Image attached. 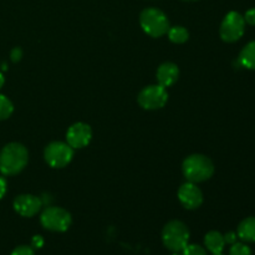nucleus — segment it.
<instances>
[{
	"label": "nucleus",
	"instance_id": "obj_1",
	"mask_svg": "<svg viewBox=\"0 0 255 255\" xmlns=\"http://www.w3.org/2000/svg\"><path fill=\"white\" fill-rule=\"evenodd\" d=\"M29 153L24 144L11 142L0 151V172L4 176L19 174L26 167Z\"/></svg>",
	"mask_w": 255,
	"mask_h": 255
},
{
	"label": "nucleus",
	"instance_id": "obj_2",
	"mask_svg": "<svg viewBox=\"0 0 255 255\" xmlns=\"http://www.w3.org/2000/svg\"><path fill=\"white\" fill-rule=\"evenodd\" d=\"M182 171L186 179L192 183H201L208 181L214 173V164L204 154H192L184 159Z\"/></svg>",
	"mask_w": 255,
	"mask_h": 255
},
{
	"label": "nucleus",
	"instance_id": "obj_3",
	"mask_svg": "<svg viewBox=\"0 0 255 255\" xmlns=\"http://www.w3.org/2000/svg\"><path fill=\"white\" fill-rule=\"evenodd\" d=\"M189 229L183 222L171 221L162 231V242L168 251L173 253L182 252L189 243Z\"/></svg>",
	"mask_w": 255,
	"mask_h": 255
},
{
	"label": "nucleus",
	"instance_id": "obj_4",
	"mask_svg": "<svg viewBox=\"0 0 255 255\" xmlns=\"http://www.w3.org/2000/svg\"><path fill=\"white\" fill-rule=\"evenodd\" d=\"M139 24L143 31L152 37L163 36L169 29L168 17L157 7L144 9L139 15Z\"/></svg>",
	"mask_w": 255,
	"mask_h": 255
},
{
	"label": "nucleus",
	"instance_id": "obj_5",
	"mask_svg": "<svg viewBox=\"0 0 255 255\" xmlns=\"http://www.w3.org/2000/svg\"><path fill=\"white\" fill-rule=\"evenodd\" d=\"M40 223L45 229L55 233H64L72 223L71 214L60 207H47L40 216Z\"/></svg>",
	"mask_w": 255,
	"mask_h": 255
},
{
	"label": "nucleus",
	"instance_id": "obj_6",
	"mask_svg": "<svg viewBox=\"0 0 255 255\" xmlns=\"http://www.w3.org/2000/svg\"><path fill=\"white\" fill-rule=\"evenodd\" d=\"M46 163L52 168H62L71 162L74 157V148L67 142L55 141L46 146L44 151Z\"/></svg>",
	"mask_w": 255,
	"mask_h": 255
},
{
	"label": "nucleus",
	"instance_id": "obj_7",
	"mask_svg": "<svg viewBox=\"0 0 255 255\" xmlns=\"http://www.w3.org/2000/svg\"><path fill=\"white\" fill-rule=\"evenodd\" d=\"M246 31V20L238 11H229L224 16L221 24L219 34L223 41L236 42L241 39Z\"/></svg>",
	"mask_w": 255,
	"mask_h": 255
},
{
	"label": "nucleus",
	"instance_id": "obj_8",
	"mask_svg": "<svg viewBox=\"0 0 255 255\" xmlns=\"http://www.w3.org/2000/svg\"><path fill=\"white\" fill-rule=\"evenodd\" d=\"M138 105L144 110L162 109L168 101L166 87L161 85H151L142 90L137 97Z\"/></svg>",
	"mask_w": 255,
	"mask_h": 255
},
{
	"label": "nucleus",
	"instance_id": "obj_9",
	"mask_svg": "<svg viewBox=\"0 0 255 255\" xmlns=\"http://www.w3.org/2000/svg\"><path fill=\"white\" fill-rule=\"evenodd\" d=\"M92 129L84 122H76L69 127L66 132V141L72 148H84L91 142Z\"/></svg>",
	"mask_w": 255,
	"mask_h": 255
},
{
	"label": "nucleus",
	"instance_id": "obj_10",
	"mask_svg": "<svg viewBox=\"0 0 255 255\" xmlns=\"http://www.w3.org/2000/svg\"><path fill=\"white\" fill-rule=\"evenodd\" d=\"M12 206L19 216L31 218L35 214L39 213L42 207V202L39 197L32 196V194H20L14 199Z\"/></svg>",
	"mask_w": 255,
	"mask_h": 255
},
{
	"label": "nucleus",
	"instance_id": "obj_11",
	"mask_svg": "<svg viewBox=\"0 0 255 255\" xmlns=\"http://www.w3.org/2000/svg\"><path fill=\"white\" fill-rule=\"evenodd\" d=\"M178 199L186 209H197L203 203V193L196 183L187 182L178 189Z\"/></svg>",
	"mask_w": 255,
	"mask_h": 255
},
{
	"label": "nucleus",
	"instance_id": "obj_12",
	"mask_svg": "<svg viewBox=\"0 0 255 255\" xmlns=\"http://www.w3.org/2000/svg\"><path fill=\"white\" fill-rule=\"evenodd\" d=\"M179 69L173 62H164L157 70V80L158 85L163 87H169L178 80Z\"/></svg>",
	"mask_w": 255,
	"mask_h": 255
},
{
	"label": "nucleus",
	"instance_id": "obj_13",
	"mask_svg": "<svg viewBox=\"0 0 255 255\" xmlns=\"http://www.w3.org/2000/svg\"><path fill=\"white\" fill-rule=\"evenodd\" d=\"M204 246L207 251L211 252L212 254H221L223 253L226 242H224V236L217 231H211L204 237Z\"/></svg>",
	"mask_w": 255,
	"mask_h": 255
},
{
	"label": "nucleus",
	"instance_id": "obj_14",
	"mask_svg": "<svg viewBox=\"0 0 255 255\" xmlns=\"http://www.w3.org/2000/svg\"><path fill=\"white\" fill-rule=\"evenodd\" d=\"M237 236L247 243H255V217H248L241 222Z\"/></svg>",
	"mask_w": 255,
	"mask_h": 255
},
{
	"label": "nucleus",
	"instance_id": "obj_15",
	"mask_svg": "<svg viewBox=\"0 0 255 255\" xmlns=\"http://www.w3.org/2000/svg\"><path fill=\"white\" fill-rule=\"evenodd\" d=\"M239 62L248 70H255V41H251L243 47L239 55Z\"/></svg>",
	"mask_w": 255,
	"mask_h": 255
},
{
	"label": "nucleus",
	"instance_id": "obj_16",
	"mask_svg": "<svg viewBox=\"0 0 255 255\" xmlns=\"http://www.w3.org/2000/svg\"><path fill=\"white\" fill-rule=\"evenodd\" d=\"M167 34H168V39L171 40L172 42H174V44H183V42H186L189 37L188 30L183 26L169 27Z\"/></svg>",
	"mask_w": 255,
	"mask_h": 255
},
{
	"label": "nucleus",
	"instance_id": "obj_17",
	"mask_svg": "<svg viewBox=\"0 0 255 255\" xmlns=\"http://www.w3.org/2000/svg\"><path fill=\"white\" fill-rule=\"evenodd\" d=\"M12 112H14L12 102L6 96L0 94V121L9 119L12 115Z\"/></svg>",
	"mask_w": 255,
	"mask_h": 255
},
{
	"label": "nucleus",
	"instance_id": "obj_18",
	"mask_svg": "<svg viewBox=\"0 0 255 255\" xmlns=\"http://www.w3.org/2000/svg\"><path fill=\"white\" fill-rule=\"evenodd\" d=\"M229 255H252V249L246 243H234L232 244Z\"/></svg>",
	"mask_w": 255,
	"mask_h": 255
},
{
	"label": "nucleus",
	"instance_id": "obj_19",
	"mask_svg": "<svg viewBox=\"0 0 255 255\" xmlns=\"http://www.w3.org/2000/svg\"><path fill=\"white\" fill-rule=\"evenodd\" d=\"M182 255H207V251L198 244H187L186 248L182 251Z\"/></svg>",
	"mask_w": 255,
	"mask_h": 255
},
{
	"label": "nucleus",
	"instance_id": "obj_20",
	"mask_svg": "<svg viewBox=\"0 0 255 255\" xmlns=\"http://www.w3.org/2000/svg\"><path fill=\"white\" fill-rule=\"evenodd\" d=\"M10 255H35L34 249L27 246H19L11 252Z\"/></svg>",
	"mask_w": 255,
	"mask_h": 255
},
{
	"label": "nucleus",
	"instance_id": "obj_21",
	"mask_svg": "<svg viewBox=\"0 0 255 255\" xmlns=\"http://www.w3.org/2000/svg\"><path fill=\"white\" fill-rule=\"evenodd\" d=\"M244 20H246V24L255 26V7H253V9H249L248 11L246 12V15H244Z\"/></svg>",
	"mask_w": 255,
	"mask_h": 255
},
{
	"label": "nucleus",
	"instance_id": "obj_22",
	"mask_svg": "<svg viewBox=\"0 0 255 255\" xmlns=\"http://www.w3.org/2000/svg\"><path fill=\"white\" fill-rule=\"evenodd\" d=\"M21 57H22V51L20 47H15V49H12L11 52H10V59H11L12 62L20 61Z\"/></svg>",
	"mask_w": 255,
	"mask_h": 255
},
{
	"label": "nucleus",
	"instance_id": "obj_23",
	"mask_svg": "<svg viewBox=\"0 0 255 255\" xmlns=\"http://www.w3.org/2000/svg\"><path fill=\"white\" fill-rule=\"evenodd\" d=\"M237 239H238V236H237V233H234V232H228V233L224 236V242H226V244H234L237 243Z\"/></svg>",
	"mask_w": 255,
	"mask_h": 255
},
{
	"label": "nucleus",
	"instance_id": "obj_24",
	"mask_svg": "<svg viewBox=\"0 0 255 255\" xmlns=\"http://www.w3.org/2000/svg\"><path fill=\"white\" fill-rule=\"evenodd\" d=\"M6 189H7V184L5 178L0 177V199L4 198L5 193H6Z\"/></svg>",
	"mask_w": 255,
	"mask_h": 255
},
{
	"label": "nucleus",
	"instance_id": "obj_25",
	"mask_svg": "<svg viewBox=\"0 0 255 255\" xmlns=\"http://www.w3.org/2000/svg\"><path fill=\"white\" fill-rule=\"evenodd\" d=\"M42 244H44V239L40 236H35L32 238V247H35V248H41Z\"/></svg>",
	"mask_w": 255,
	"mask_h": 255
},
{
	"label": "nucleus",
	"instance_id": "obj_26",
	"mask_svg": "<svg viewBox=\"0 0 255 255\" xmlns=\"http://www.w3.org/2000/svg\"><path fill=\"white\" fill-rule=\"evenodd\" d=\"M4 82H5L4 75H2L1 72H0V89H1V87H2V85H4Z\"/></svg>",
	"mask_w": 255,
	"mask_h": 255
},
{
	"label": "nucleus",
	"instance_id": "obj_27",
	"mask_svg": "<svg viewBox=\"0 0 255 255\" xmlns=\"http://www.w3.org/2000/svg\"><path fill=\"white\" fill-rule=\"evenodd\" d=\"M183 1H196V0H183Z\"/></svg>",
	"mask_w": 255,
	"mask_h": 255
},
{
	"label": "nucleus",
	"instance_id": "obj_28",
	"mask_svg": "<svg viewBox=\"0 0 255 255\" xmlns=\"http://www.w3.org/2000/svg\"><path fill=\"white\" fill-rule=\"evenodd\" d=\"M172 255H181V254H178V253H173Z\"/></svg>",
	"mask_w": 255,
	"mask_h": 255
},
{
	"label": "nucleus",
	"instance_id": "obj_29",
	"mask_svg": "<svg viewBox=\"0 0 255 255\" xmlns=\"http://www.w3.org/2000/svg\"><path fill=\"white\" fill-rule=\"evenodd\" d=\"M213 255H223V253H221V254H213Z\"/></svg>",
	"mask_w": 255,
	"mask_h": 255
}]
</instances>
